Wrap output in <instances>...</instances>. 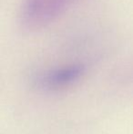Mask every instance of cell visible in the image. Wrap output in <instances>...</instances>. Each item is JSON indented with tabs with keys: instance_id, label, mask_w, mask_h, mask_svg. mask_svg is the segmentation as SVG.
Segmentation results:
<instances>
[{
	"instance_id": "obj_1",
	"label": "cell",
	"mask_w": 133,
	"mask_h": 134,
	"mask_svg": "<svg viewBox=\"0 0 133 134\" xmlns=\"http://www.w3.org/2000/svg\"><path fill=\"white\" fill-rule=\"evenodd\" d=\"M78 0H23L19 24L24 30L37 31L64 14Z\"/></svg>"
},
{
	"instance_id": "obj_2",
	"label": "cell",
	"mask_w": 133,
	"mask_h": 134,
	"mask_svg": "<svg viewBox=\"0 0 133 134\" xmlns=\"http://www.w3.org/2000/svg\"><path fill=\"white\" fill-rule=\"evenodd\" d=\"M84 66L79 64L52 69L41 74L37 78V84L44 90H60L70 86L79 80L84 74Z\"/></svg>"
}]
</instances>
